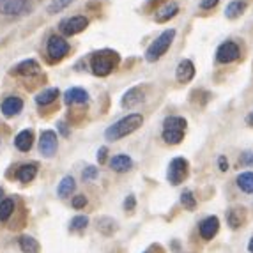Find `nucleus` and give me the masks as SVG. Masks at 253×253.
I'll return each mask as SVG.
<instances>
[{
    "mask_svg": "<svg viewBox=\"0 0 253 253\" xmlns=\"http://www.w3.org/2000/svg\"><path fill=\"white\" fill-rule=\"evenodd\" d=\"M57 135L53 131L46 129L41 133V138H39V151L44 158H51L57 152Z\"/></svg>",
    "mask_w": 253,
    "mask_h": 253,
    "instance_id": "nucleus-10",
    "label": "nucleus"
},
{
    "mask_svg": "<svg viewBox=\"0 0 253 253\" xmlns=\"http://www.w3.org/2000/svg\"><path fill=\"white\" fill-rule=\"evenodd\" d=\"M218 228H219L218 218H216V216H209V218H206L202 223H200V236H202L206 241H209L216 236Z\"/></svg>",
    "mask_w": 253,
    "mask_h": 253,
    "instance_id": "nucleus-13",
    "label": "nucleus"
},
{
    "mask_svg": "<svg viewBox=\"0 0 253 253\" xmlns=\"http://www.w3.org/2000/svg\"><path fill=\"white\" fill-rule=\"evenodd\" d=\"M144 92L136 87V89H129L126 94L123 96V106L124 108H133V106L140 105V103L144 101Z\"/></svg>",
    "mask_w": 253,
    "mask_h": 253,
    "instance_id": "nucleus-18",
    "label": "nucleus"
},
{
    "mask_svg": "<svg viewBox=\"0 0 253 253\" xmlns=\"http://www.w3.org/2000/svg\"><path fill=\"white\" fill-rule=\"evenodd\" d=\"M181 204L186 207V209H195L197 200H195V197L191 195V191H184V193L181 195Z\"/></svg>",
    "mask_w": 253,
    "mask_h": 253,
    "instance_id": "nucleus-30",
    "label": "nucleus"
},
{
    "mask_svg": "<svg viewBox=\"0 0 253 253\" xmlns=\"http://www.w3.org/2000/svg\"><path fill=\"white\" fill-rule=\"evenodd\" d=\"M87 225H89V218H87V216H76V218H73L69 228H71V230H84Z\"/></svg>",
    "mask_w": 253,
    "mask_h": 253,
    "instance_id": "nucleus-29",
    "label": "nucleus"
},
{
    "mask_svg": "<svg viewBox=\"0 0 253 253\" xmlns=\"http://www.w3.org/2000/svg\"><path fill=\"white\" fill-rule=\"evenodd\" d=\"M85 206H87V199H85L84 195H78V197L73 199V207H75V209H82V207H85Z\"/></svg>",
    "mask_w": 253,
    "mask_h": 253,
    "instance_id": "nucleus-33",
    "label": "nucleus"
},
{
    "mask_svg": "<svg viewBox=\"0 0 253 253\" xmlns=\"http://www.w3.org/2000/svg\"><path fill=\"white\" fill-rule=\"evenodd\" d=\"M245 221V212L241 209H234V211H228V225L232 228H239Z\"/></svg>",
    "mask_w": 253,
    "mask_h": 253,
    "instance_id": "nucleus-27",
    "label": "nucleus"
},
{
    "mask_svg": "<svg viewBox=\"0 0 253 253\" xmlns=\"http://www.w3.org/2000/svg\"><path fill=\"white\" fill-rule=\"evenodd\" d=\"M218 2H219V0H200V7L207 11V9L216 7V5H218Z\"/></svg>",
    "mask_w": 253,
    "mask_h": 253,
    "instance_id": "nucleus-34",
    "label": "nucleus"
},
{
    "mask_svg": "<svg viewBox=\"0 0 253 253\" xmlns=\"http://www.w3.org/2000/svg\"><path fill=\"white\" fill-rule=\"evenodd\" d=\"M20 248L23 253H39V243L30 236L20 237Z\"/></svg>",
    "mask_w": 253,
    "mask_h": 253,
    "instance_id": "nucleus-24",
    "label": "nucleus"
},
{
    "mask_svg": "<svg viewBox=\"0 0 253 253\" xmlns=\"http://www.w3.org/2000/svg\"><path fill=\"white\" fill-rule=\"evenodd\" d=\"M133 207H135V197L129 195V197L124 200V209H126V211H133Z\"/></svg>",
    "mask_w": 253,
    "mask_h": 253,
    "instance_id": "nucleus-35",
    "label": "nucleus"
},
{
    "mask_svg": "<svg viewBox=\"0 0 253 253\" xmlns=\"http://www.w3.org/2000/svg\"><path fill=\"white\" fill-rule=\"evenodd\" d=\"M173 38H175V30L173 29L165 30L163 34L158 36L156 41H152V44L147 48V51H145V59H147L149 62H156L158 59H161V57L167 53V50L170 48Z\"/></svg>",
    "mask_w": 253,
    "mask_h": 253,
    "instance_id": "nucleus-3",
    "label": "nucleus"
},
{
    "mask_svg": "<svg viewBox=\"0 0 253 253\" xmlns=\"http://www.w3.org/2000/svg\"><path fill=\"white\" fill-rule=\"evenodd\" d=\"M246 123H248L250 126H253V112H252V114L248 115V119H246Z\"/></svg>",
    "mask_w": 253,
    "mask_h": 253,
    "instance_id": "nucleus-38",
    "label": "nucleus"
},
{
    "mask_svg": "<svg viewBox=\"0 0 253 253\" xmlns=\"http://www.w3.org/2000/svg\"><path fill=\"white\" fill-rule=\"evenodd\" d=\"M64 101H66V105H82V103L89 101V94L80 87H73L64 94Z\"/></svg>",
    "mask_w": 253,
    "mask_h": 253,
    "instance_id": "nucleus-14",
    "label": "nucleus"
},
{
    "mask_svg": "<svg viewBox=\"0 0 253 253\" xmlns=\"http://www.w3.org/2000/svg\"><path fill=\"white\" fill-rule=\"evenodd\" d=\"M239 163L241 165H248V167H253V151H246L241 154L239 158Z\"/></svg>",
    "mask_w": 253,
    "mask_h": 253,
    "instance_id": "nucleus-31",
    "label": "nucleus"
},
{
    "mask_svg": "<svg viewBox=\"0 0 253 253\" xmlns=\"http://www.w3.org/2000/svg\"><path fill=\"white\" fill-rule=\"evenodd\" d=\"M219 169L223 170V172L228 169V165H227V158H225V156H221V158H219Z\"/></svg>",
    "mask_w": 253,
    "mask_h": 253,
    "instance_id": "nucleus-37",
    "label": "nucleus"
},
{
    "mask_svg": "<svg viewBox=\"0 0 253 253\" xmlns=\"http://www.w3.org/2000/svg\"><path fill=\"white\" fill-rule=\"evenodd\" d=\"M75 179L71 177V175H68V177H64L62 181H60L59 188H57V195H59L60 199H68L69 195H71V191L75 190Z\"/></svg>",
    "mask_w": 253,
    "mask_h": 253,
    "instance_id": "nucleus-23",
    "label": "nucleus"
},
{
    "mask_svg": "<svg viewBox=\"0 0 253 253\" xmlns=\"http://www.w3.org/2000/svg\"><path fill=\"white\" fill-rule=\"evenodd\" d=\"M110 167H112V170L114 172H127V170H131V167H133V160H131L129 156H126V154H117V156H114L112 160H110Z\"/></svg>",
    "mask_w": 253,
    "mask_h": 253,
    "instance_id": "nucleus-15",
    "label": "nucleus"
},
{
    "mask_svg": "<svg viewBox=\"0 0 253 253\" xmlns=\"http://www.w3.org/2000/svg\"><path fill=\"white\" fill-rule=\"evenodd\" d=\"M177 11H179V5L175 4V2H170V4H167V5H163V7L160 9L156 13V21L158 23H163V21H169L170 18H173L175 14H177Z\"/></svg>",
    "mask_w": 253,
    "mask_h": 253,
    "instance_id": "nucleus-19",
    "label": "nucleus"
},
{
    "mask_svg": "<svg viewBox=\"0 0 253 253\" xmlns=\"http://www.w3.org/2000/svg\"><path fill=\"white\" fill-rule=\"evenodd\" d=\"M46 51H48V57H50L53 62L57 60H62L66 55L69 53V44L68 41L60 36H51L48 39V46H46Z\"/></svg>",
    "mask_w": 253,
    "mask_h": 253,
    "instance_id": "nucleus-6",
    "label": "nucleus"
},
{
    "mask_svg": "<svg viewBox=\"0 0 253 253\" xmlns=\"http://www.w3.org/2000/svg\"><path fill=\"white\" fill-rule=\"evenodd\" d=\"M29 0H0V14L5 16H20L30 11Z\"/></svg>",
    "mask_w": 253,
    "mask_h": 253,
    "instance_id": "nucleus-8",
    "label": "nucleus"
},
{
    "mask_svg": "<svg viewBox=\"0 0 253 253\" xmlns=\"http://www.w3.org/2000/svg\"><path fill=\"white\" fill-rule=\"evenodd\" d=\"M248 246H250V252H252V253H253V239H252V241H250V245H248Z\"/></svg>",
    "mask_w": 253,
    "mask_h": 253,
    "instance_id": "nucleus-39",
    "label": "nucleus"
},
{
    "mask_svg": "<svg viewBox=\"0 0 253 253\" xmlns=\"http://www.w3.org/2000/svg\"><path fill=\"white\" fill-rule=\"evenodd\" d=\"M96 175H97L96 167H87V169L84 170V179H85V181H92V179H96Z\"/></svg>",
    "mask_w": 253,
    "mask_h": 253,
    "instance_id": "nucleus-32",
    "label": "nucleus"
},
{
    "mask_svg": "<svg viewBox=\"0 0 253 253\" xmlns=\"http://www.w3.org/2000/svg\"><path fill=\"white\" fill-rule=\"evenodd\" d=\"M23 110V101H21L18 96H9L4 99L2 103V114L5 117H13V115H18Z\"/></svg>",
    "mask_w": 253,
    "mask_h": 253,
    "instance_id": "nucleus-12",
    "label": "nucleus"
},
{
    "mask_svg": "<svg viewBox=\"0 0 253 253\" xmlns=\"http://www.w3.org/2000/svg\"><path fill=\"white\" fill-rule=\"evenodd\" d=\"M87 27H89V20L85 16H73L60 21L59 29L64 36H76L80 34V32H84Z\"/></svg>",
    "mask_w": 253,
    "mask_h": 253,
    "instance_id": "nucleus-7",
    "label": "nucleus"
},
{
    "mask_svg": "<svg viewBox=\"0 0 253 253\" xmlns=\"http://www.w3.org/2000/svg\"><path fill=\"white\" fill-rule=\"evenodd\" d=\"M239 59V46L234 41H225L216 51V60L221 64H230Z\"/></svg>",
    "mask_w": 253,
    "mask_h": 253,
    "instance_id": "nucleus-9",
    "label": "nucleus"
},
{
    "mask_svg": "<svg viewBox=\"0 0 253 253\" xmlns=\"http://www.w3.org/2000/svg\"><path fill=\"white\" fill-rule=\"evenodd\" d=\"M14 211V200L13 199H4L0 202V221H7Z\"/></svg>",
    "mask_w": 253,
    "mask_h": 253,
    "instance_id": "nucleus-26",
    "label": "nucleus"
},
{
    "mask_svg": "<svg viewBox=\"0 0 253 253\" xmlns=\"http://www.w3.org/2000/svg\"><path fill=\"white\" fill-rule=\"evenodd\" d=\"M175 76H177V80L181 82V84H188V82L193 80L195 76V66L191 60L184 59L179 62L177 69H175Z\"/></svg>",
    "mask_w": 253,
    "mask_h": 253,
    "instance_id": "nucleus-11",
    "label": "nucleus"
},
{
    "mask_svg": "<svg viewBox=\"0 0 253 253\" xmlns=\"http://www.w3.org/2000/svg\"><path fill=\"white\" fill-rule=\"evenodd\" d=\"M186 121L182 117H169L163 124V140L167 144L175 145L184 138Z\"/></svg>",
    "mask_w": 253,
    "mask_h": 253,
    "instance_id": "nucleus-4",
    "label": "nucleus"
},
{
    "mask_svg": "<svg viewBox=\"0 0 253 253\" xmlns=\"http://www.w3.org/2000/svg\"><path fill=\"white\" fill-rule=\"evenodd\" d=\"M57 97H59V89H46L36 96V103L41 106H46L50 103H53Z\"/></svg>",
    "mask_w": 253,
    "mask_h": 253,
    "instance_id": "nucleus-22",
    "label": "nucleus"
},
{
    "mask_svg": "<svg viewBox=\"0 0 253 253\" xmlns=\"http://www.w3.org/2000/svg\"><path fill=\"white\" fill-rule=\"evenodd\" d=\"M186 175H188V161L184 158H173L169 165V172H167L170 184H181Z\"/></svg>",
    "mask_w": 253,
    "mask_h": 253,
    "instance_id": "nucleus-5",
    "label": "nucleus"
},
{
    "mask_svg": "<svg viewBox=\"0 0 253 253\" xmlns=\"http://www.w3.org/2000/svg\"><path fill=\"white\" fill-rule=\"evenodd\" d=\"M119 64V55L112 50L96 51L90 59V68L96 76H108Z\"/></svg>",
    "mask_w": 253,
    "mask_h": 253,
    "instance_id": "nucleus-2",
    "label": "nucleus"
},
{
    "mask_svg": "<svg viewBox=\"0 0 253 253\" xmlns=\"http://www.w3.org/2000/svg\"><path fill=\"white\" fill-rule=\"evenodd\" d=\"M245 9H246L245 0H234V2H230V4L227 5V9H225V16H227L228 20L239 18L241 14L245 13Z\"/></svg>",
    "mask_w": 253,
    "mask_h": 253,
    "instance_id": "nucleus-20",
    "label": "nucleus"
},
{
    "mask_svg": "<svg viewBox=\"0 0 253 253\" xmlns=\"http://www.w3.org/2000/svg\"><path fill=\"white\" fill-rule=\"evenodd\" d=\"M36 175H38V165H34V163L23 165V167H20V169H18V172H16L18 181L23 182V184H29V182H32Z\"/></svg>",
    "mask_w": 253,
    "mask_h": 253,
    "instance_id": "nucleus-16",
    "label": "nucleus"
},
{
    "mask_svg": "<svg viewBox=\"0 0 253 253\" xmlns=\"http://www.w3.org/2000/svg\"><path fill=\"white\" fill-rule=\"evenodd\" d=\"M2 195H4V190H2V188H0V200H2Z\"/></svg>",
    "mask_w": 253,
    "mask_h": 253,
    "instance_id": "nucleus-40",
    "label": "nucleus"
},
{
    "mask_svg": "<svg viewBox=\"0 0 253 253\" xmlns=\"http://www.w3.org/2000/svg\"><path fill=\"white\" fill-rule=\"evenodd\" d=\"M14 71L21 76H34L39 73V64L36 60H25V62H21L20 66H16Z\"/></svg>",
    "mask_w": 253,
    "mask_h": 253,
    "instance_id": "nucleus-21",
    "label": "nucleus"
},
{
    "mask_svg": "<svg viewBox=\"0 0 253 253\" xmlns=\"http://www.w3.org/2000/svg\"><path fill=\"white\" fill-rule=\"evenodd\" d=\"M32 144H34V133H32L30 129L21 131V133H18L16 138H14V145H16L18 151H21V152L30 151Z\"/></svg>",
    "mask_w": 253,
    "mask_h": 253,
    "instance_id": "nucleus-17",
    "label": "nucleus"
},
{
    "mask_svg": "<svg viewBox=\"0 0 253 253\" xmlns=\"http://www.w3.org/2000/svg\"><path fill=\"white\" fill-rule=\"evenodd\" d=\"M142 123H144V117H142L140 114L126 115V117H123L115 124H112V126L105 131V136H106V140H110V142L121 140V138H124V136L131 135L133 131L138 129V127L142 126Z\"/></svg>",
    "mask_w": 253,
    "mask_h": 253,
    "instance_id": "nucleus-1",
    "label": "nucleus"
},
{
    "mask_svg": "<svg viewBox=\"0 0 253 253\" xmlns=\"http://www.w3.org/2000/svg\"><path fill=\"white\" fill-rule=\"evenodd\" d=\"M71 2H73V0H51L50 5H48V13H50V14L60 13V11H64V9L68 7Z\"/></svg>",
    "mask_w": 253,
    "mask_h": 253,
    "instance_id": "nucleus-28",
    "label": "nucleus"
},
{
    "mask_svg": "<svg viewBox=\"0 0 253 253\" xmlns=\"http://www.w3.org/2000/svg\"><path fill=\"white\" fill-rule=\"evenodd\" d=\"M237 186L245 193H253V172H243L237 177Z\"/></svg>",
    "mask_w": 253,
    "mask_h": 253,
    "instance_id": "nucleus-25",
    "label": "nucleus"
},
{
    "mask_svg": "<svg viewBox=\"0 0 253 253\" xmlns=\"http://www.w3.org/2000/svg\"><path fill=\"white\" fill-rule=\"evenodd\" d=\"M106 147H101L99 149V151H97V161H99V163H105L106 161Z\"/></svg>",
    "mask_w": 253,
    "mask_h": 253,
    "instance_id": "nucleus-36",
    "label": "nucleus"
}]
</instances>
